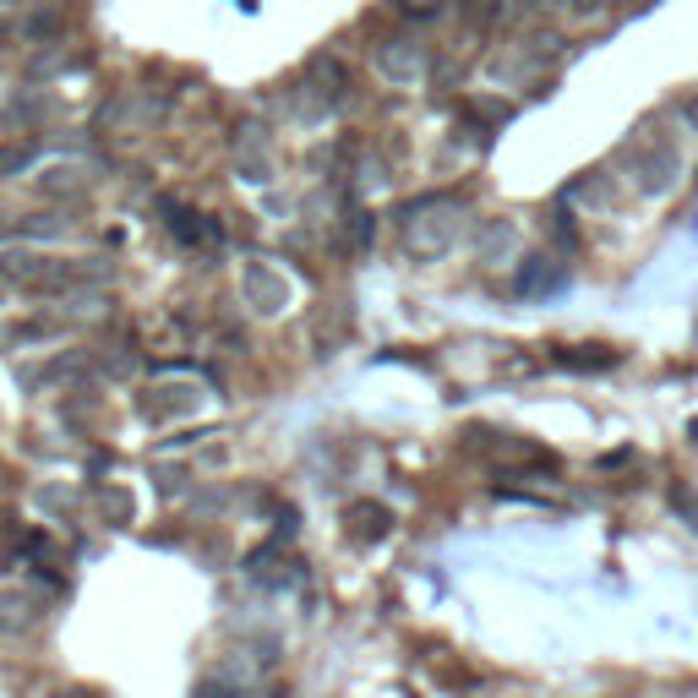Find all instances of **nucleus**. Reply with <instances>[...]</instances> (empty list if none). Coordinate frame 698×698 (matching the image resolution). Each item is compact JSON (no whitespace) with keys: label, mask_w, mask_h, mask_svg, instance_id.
<instances>
[{"label":"nucleus","mask_w":698,"mask_h":698,"mask_svg":"<svg viewBox=\"0 0 698 698\" xmlns=\"http://www.w3.org/2000/svg\"><path fill=\"white\" fill-rule=\"evenodd\" d=\"M677 115H682V127H688V131L698 136V93H688V99L677 104Z\"/></svg>","instance_id":"7ed1b4c3"},{"label":"nucleus","mask_w":698,"mask_h":698,"mask_svg":"<svg viewBox=\"0 0 698 698\" xmlns=\"http://www.w3.org/2000/svg\"><path fill=\"white\" fill-rule=\"evenodd\" d=\"M634 175H638V191H649V196H660V191H671V186H677V175H682V159H677V148H666V142H655L649 153H638Z\"/></svg>","instance_id":"f257e3e1"},{"label":"nucleus","mask_w":698,"mask_h":698,"mask_svg":"<svg viewBox=\"0 0 698 698\" xmlns=\"http://www.w3.org/2000/svg\"><path fill=\"white\" fill-rule=\"evenodd\" d=\"M573 196H589V202H600V208H606V202H611V181L595 170L589 181H578V186H573Z\"/></svg>","instance_id":"f03ea898"}]
</instances>
